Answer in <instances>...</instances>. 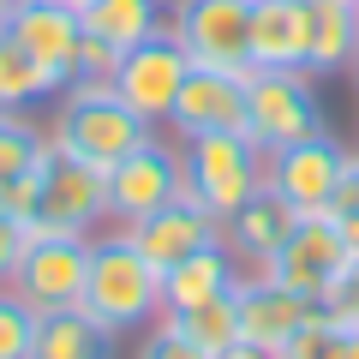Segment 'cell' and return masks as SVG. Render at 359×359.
Masks as SVG:
<instances>
[{
	"instance_id": "cell-1",
	"label": "cell",
	"mask_w": 359,
	"mask_h": 359,
	"mask_svg": "<svg viewBox=\"0 0 359 359\" xmlns=\"http://www.w3.org/2000/svg\"><path fill=\"white\" fill-rule=\"evenodd\" d=\"M90 323H102L108 335H144L162 318V269L126 240V228H102L90 240V269H84V299H78Z\"/></svg>"
},
{
	"instance_id": "cell-2",
	"label": "cell",
	"mask_w": 359,
	"mask_h": 359,
	"mask_svg": "<svg viewBox=\"0 0 359 359\" xmlns=\"http://www.w3.org/2000/svg\"><path fill=\"white\" fill-rule=\"evenodd\" d=\"M150 120L138 114V108L120 102L114 84H72L60 96V108L48 114V144L60 156H78V162L90 168H114L120 156H132L144 138H150Z\"/></svg>"
},
{
	"instance_id": "cell-3",
	"label": "cell",
	"mask_w": 359,
	"mask_h": 359,
	"mask_svg": "<svg viewBox=\"0 0 359 359\" xmlns=\"http://www.w3.org/2000/svg\"><path fill=\"white\" fill-rule=\"evenodd\" d=\"M180 180L198 210L228 222L245 198L264 186V150L245 132H204V138H180Z\"/></svg>"
},
{
	"instance_id": "cell-4",
	"label": "cell",
	"mask_w": 359,
	"mask_h": 359,
	"mask_svg": "<svg viewBox=\"0 0 359 359\" xmlns=\"http://www.w3.org/2000/svg\"><path fill=\"white\" fill-rule=\"evenodd\" d=\"M323 126V102L311 90V72L299 66H252L245 78V138L257 150H287L299 138H318Z\"/></svg>"
},
{
	"instance_id": "cell-5",
	"label": "cell",
	"mask_w": 359,
	"mask_h": 359,
	"mask_svg": "<svg viewBox=\"0 0 359 359\" xmlns=\"http://www.w3.org/2000/svg\"><path fill=\"white\" fill-rule=\"evenodd\" d=\"M30 233H78V240H96L108 222V174L102 168L78 162V156L48 150L36 174V204H30Z\"/></svg>"
},
{
	"instance_id": "cell-6",
	"label": "cell",
	"mask_w": 359,
	"mask_h": 359,
	"mask_svg": "<svg viewBox=\"0 0 359 359\" xmlns=\"http://www.w3.org/2000/svg\"><path fill=\"white\" fill-rule=\"evenodd\" d=\"M162 25L192 66L252 72V0H168Z\"/></svg>"
},
{
	"instance_id": "cell-7",
	"label": "cell",
	"mask_w": 359,
	"mask_h": 359,
	"mask_svg": "<svg viewBox=\"0 0 359 359\" xmlns=\"http://www.w3.org/2000/svg\"><path fill=\"white\" fill-rule=\"evenodd\" d=\"M180 192H186V180H180V138L174 132L162 138V126H156L132 156H120L108 168V222L114 228H132L138 216L174 204Z\"/></svg>"
},
{
	"instance_id": "cell-8",
	"label": "cell",
	"mask_w": 359,
	"mask_h": 359,
	"mask_svg": "<svg viewBox=\"0 0 359 359\" xmlns=\"http://www.w3.org/2000/svg\"><path fill=\"white\" fill-rule=\"evenodd\" d=\"M84 269H90V240L78 233H30L25 257L13 269V294L30 311H72L84 299Z\"/></svg>"
},
{
	"instance_id": "cell-9",
	"label": "cell",
	"mask_w": 359,
	"mask_h": 359,
	"mask_svg": "<svg viewBox=\"0 0 359 359\" xmlns=\"http://www.w3.org/2000/svg\"><path fill=\"white\" fill-rule=\"evenodd\" d=\"M347 264V240H341V222L330 216V210H306V216L294 222V233H287V245L264 264V276H276L282 287H294L299 299H318L330 294V282L341 276Z\"/></svg>"
},
{
	"instance_id": "cell-10",
	"label": "cell",
	"mask_w": 359,
	"mask_h": 359,
	"mask_svg": "<svg viewBox=\"0 0 359 359\" xmlns=\"http://www.w3.org/2000/svg\"><path fill=\"white\" fill-rule=\"evenodd\" d=\"M186 72H192V60H186V48H180V42L168 36V25H162L156 36H144L138 48H126L114 60V90H120V102L138 108L150 126H168V108H174Z\"/></svg>"
},
{
	"instance_id": "cell-11",
	"label": "cell",
	"mask_w": 359,
	"mask_h": 359,
	"mask_svg": "<svg viewBox=\"0 0 359 359\" xmlns=\"http://www.w3.org/2000/svg\"><path fill=\"white\" fill-rule=\"evenodd\" d=\"M245 78L252 72H222V66H192L168 108L174 138H204V132H245Z\"/></svg>"
},
{
	"instance_id": "cell-12",
	"label": "cell",
	"mask_w": 359,
	"mask_h": 359,
	"mask_svg": "<svg viewBox=\"0 0 359 359\" xmlns=\"http://www.w3.org/2000/svg\"><path fill=\"white\" fill-rule=\"evenodd\" d=\"M233 306H240V341L269 347V353H282V347L323 311L318 299H299L294 287H282L276 276H264V269H245V276H240Z\"/></svg>"
},
{
	"instance_id": "cell-13",
	"label": "cell",
	"mask_w": 359,
	"mask_h": 359,
	"mask_svg": "<svg viewBox=\"0 0 359 359\" xmlns=\"http://www.w3.org/2000/svg\"><path fill=\"white\" fill-rule=\"evenodd\" d=\"M6 36L42 60L66 90H72V66H78V42H84V25H78V6H60V0H6ZM60 90V96H66Z\"/></svg>"
},
{
	"instance_id": "cell-14",
	"label": "cell",
	"mask_w": 359,
	"mask_h": 359,
	"mask_svg": "<svg viewBox=\"0 0 359 359\" xmlns=\"http://www.w3.org/2000/svg\"><path fill=\"white\" fill-rule=\"evenodd\" d=\"M341 156H347V150L330 138V132L299 138V144H287V150H269V156H264V186H269V192H282L299 216H306V210H330Z\"/></svg>"
},
{
	"instance_id": "cell-15",
	"label": "cell",
	"mask_w": 359,
	"mask_h": 359,
	"mask_svg": "<svg viewBox=\"0 0 359 359\" xmlns=\"http://www.w3.org/2000/svg\"><path fill=\"white\" fill-rule=\"evenodd\" d=\"M126 240L138 245L156 269H174V264H186L192 252L216 245V240H222V222L210 216V210H198L192 198H174V204H162V210H150V216H138V222L126 228Z\"/></svg>"
},
{
	"instance_id": "cell-16",
	"label": "cell",
	"mask_w": 359,
	"mask_h": 359,
	"mask_svg": "<svg viewBox=\"0 0 359 359\" xmlns=\"http://www.w3.org/2000/svg\"><path fill=\"white\" fill-rule=\"evenodd\" d=\"M299 210L287 204L282 192H269V186H257L252 198H245L240 210H233L228 222H222V245H228L233 257H240V269H264L269 257L287 245V233H294Z\"/></svg>"
},
{
	"instance_id": "cell-17",
	"label": "cell",
	"mask_w": 359,
	"mask_h": 359,
	"mask_svg": "<svg viewBox=\"0 0 359 359\" xmlns=\"http://www.w3.org/2000/svg\"><path fill=\"white\" fill-rule=\"evenodd\" d=\"M311 48V0H252V66H299Z\"/></svg>"
},
{
	"instance_id": "cell-18",
	"label": "cell",
	"mask_w": 359,
	"mask_h": 359,
	"mask_svg": "<svg viewBox=\"0 0 359 359\" xmlns=\"http://www.w3.org/2000/svg\"><path fill=\"white\" fill-rule=\"evenodd\" d=\"M240 257L228 252V245H204V252H192L186 264L162 269V311H186V306H204V299H222L240 287Z\"/></svg>"
},
{
	"instance_id": "cell-19",
	"label": "cell",
	"mask_w": 359,
	"mask_h": 359,
	"mask_svg": "<svg viewBox=\"0 0 359 359\" xmlns=\"http://www.w3.org/2000/svg\"><path fill=\"white\" fill-rule=\"evenodd\" d=\"M162 18H168V0H78L84 36H102L114 54L138 48L144 36H156Z\"/></svg>"
},
{
	"instance_id": "cell-20",
	"label": "cell",
	"mask_w": 359,
	"mask_h": 359,
	"mask_svg": "<svg viewBox=\"0 0 359 359\" xmlns=\"http://www.w3.org/2000/svg\"><path fill=\"white\" fill-rule=\"evenodd\" d=\"M359 60V0H311V48L306 72H347Z\"/></svg>"
},
{
	"instance_id": "cell-21",
	"label": "cell",
	"mask_w": 359,
	"mask_h": 359,
	"mask_svg": "<svg viewBox=\"0 0 359 359\" xmlns=\"http://www.w3.org/2000/svg\"><path fill=\"white\" fill-rule=\"evenodd\" d=\"M30 359H120V335H108L102 323H90L84 311H42Z\"/></svg>"
},
{
	"instance_id": "cell-22",
	"label": "cell",
	"mask_w": 359,
	"mask_h": 359,
	"mask_svg": "<svg viewBox=\"0 0 359 359\" xmlns=\"http://www.w3.org/2000/svg\"><path fill=\"white\" fill-rule=\"evenodd\" d=\"M60 78L42 60H30L13 36H0V108H30V102H60Z\"/></svg>"
},
{
	"instance_id": "cell-23",
	"label": "cell",
	"mask_w": 359,
	"mask_h": 359,
	"mask_svg": "<svg viewBox=\"0 0 359 359\" xmlns=\"http://www.w3.org/2000/svg\"><path fill=\"white\" fill-rule=\"evenodd\" d=\"M48 126L30 120L25 108H0V186H13V180L36 174L48 162Z\"/></svg>"
},
{
	"instance_id": "cell-24",
	"label": "cell",
	"mask_w": 359,
	"mask_h": 359,
	"mask_svg": "<svg viewBox=\"0 0 359 359\" xmlns=\"http://www.w3.org/2000/svg\"><path fill=\"white\" fill-rule=\"evenodd\" d=\"M162 323L174 335H186L192 347H204V353H222V347L240 341V306H233V294L204 299V306H186V311H162Z\"/></svg>"
},
{
	"instance_id": "cell-25",
	"label": "cell",
	"mask_w": 359,
	"mask_h": 359,
	"mask_svg": "<svg viewBox=\"0 0 359 359\" xmlns=\"http://www.w3.org/2000/svg\"><path fill=\"white\" fill-rule=\"evenodd\" d=\"M30 341H36V311L0 287V359H30Z\"/></svg>"
},
{
	"instance_id": "cell-26",
	"label": "cell",
	"mask_w": 359,
	"mask_h": 359,
	"mask_svg": "<svg viewBox=\"0 0 359 359\" xmlns=\"http://www.w3.org/2000/svg\"><path fill=\"white\" fill-rule=\"evenodd\" d=\"M341 347H347V330L330 318V311H318V318H311L276 359H341Z\"/></svg>"
},
{
	"instance_id": "cell-27",
	"label": "cell",
	"mask_w": 359,
	"mask_h": 359,
	"mask_svg": "<svg viewBox=\"0 0 359 359\" xmlns=\"http://www.w3.org/2000/svg\"><path fill=\"white\" fill-rule=\"evenodd\" d=\"M132 359H216V353H204V347H192L186 335H174L162 318L150 323L144 335H132Z\"/></svg>"
},
{
	"instance_id": "cell-28",
	"label": "cell",
	"mask_w": 359,
	"mask_h": 359,
	"mask_svg": "<svg viewBox=\"0 0 359 359\" xmlns=\"http://www.w3.org/2000/svg\"><path fill=\"white\" fill-rule=\"evenodd\" d=\"M323 311H330L341 330H359V257L341 264V276H335L330 294H323Z\"/></svg>"
},
{
	"instance_id": "cell-29",
	"label": "cell",
	"mask_w": 359,
	"mask_h": 359,
	"mask_svg": "<svg viewBox=\"0 0 359 359\" xmlns=\"http://www.w3.org/2000/svg\"><path fill=\"white\" fill-rule=\"evenodd\" d=\"M25 240H30V228L0 210V287H13V269H18V257H25Z\"/></svg>"
},
{
	"instance_id": "cell-30",
	"label": "cell",
	"mask_w": 359,
	"mask_h": 359,
	"mask_svg": "<svg viewBox=\"0 0 359 359\" xmlns=\"http://www.w3.org/2000/svg\"><path fill=\"white\" fill-rule=\"evenodd\" d=\"M347 210H359V156H341V174L330 192V216H347Z\"/></svg>"
},
{
	"instance_id": "cell-31",
	"label": "cell",
	"mask_w": 359,
	"mask_h": 359,
	"mask_svg": "<svg viewBox=\"0 0 359 359\" xmlns=\"http://www.w3.org/2000/svg\"><path fill=\"white\" fill-rule=\"evenodd\" d=\"M341 222V240H347V257H359V210H347V216H335Z\"/></svg>"
},
{
	"instance_id": "cell-32",
	"label": "cell",
	"mask_w": 359,
	"mask_h": 359,
	"mask_svg": "<svg viewBox=\"0 0 359 359\" xmlns=\"http://www.w3.org/2000/svg\"><path fill=\"white\" fill-rule=\"evenodd\" d=\"M216 359H276L269 347H252V341H233V347H222Z\"/></svg>"
},
{
	"instance_id": "cell-33",
	"label": "cell",
	"mask_w": 359,
	"mask_h": 359,
	"mask_svg": "<svg viewBox=\"0 0 359 359\" xmlns=\"http://www.w3.org/2000/svg\"><path fill=\"white\" fill-rule=\"evenodd\" d=\"M341 359H359V330H347V347H341Z\"/></svg>"
},
{
	"instance_id": "cell-34",
	"label": "cell",
	"mask_w": 359,
	"mask_h": 359,
	"mask_svg": "<svg viewBox=\"0 0 359 359\" xmlns=\"http://www.w3.org/2000/svg\"><path fill=\"white\" fill-rule=\"evenodd\" d=\"M0 210H6V186H0ZM6 216H13V210H6Z\"/></svg>"
},
{
	"instance_id": "cell-35",
	"label": "cell",
	"mask_w": 359,
	"mask_h": 359,
	"mask_svg": "<svg viewBox=\"0 0 359 359\" xmlns=\"http://www.w3.org/2000/svg\"><path fill=\"white\" fill-rule=\"evenodd\" d=\"M347 72H353V84H359V60H353V66H347Z\"/></svg>"
},
{
	"instance_id": "cell-36",
	"label": "cell",
	"mask_w": 359,
	"mask_h": 359,
	"mask_svg": "<svg viewBox=\"0 0 359 359\" xmlns=\"http://www.w3.org/2000/svg\"><path fill=\"white\" fill-rule=\"evenodd\" d=\"M0 36H6V13H0Z\"/></svg>"
},
{
	"instance_id": "cell-37",
	"label": "cell",
	"mask_w": 359,
	"mask_h": 359,
	"mask_svg": "<svg viewBox=\"0 0 359 359\" xmlns=\"http://www.w3.org/2000/svg\"><path fill=\"white\" fill-rule=\"evenodd\" d=\"M60 6H78V0H60Z\"/></svg>"
},
{
	"instance_id": "cell-38",
	"label": "cell",
	"mask_w": 359,
	"mask_h": 359,
	"mask_svg": "<svg viewBox=\"0 0 359 359\" xmlns=\"http://www.w3.org/2000/svg\"><path fill=\"white\" fill-rule=\"evenodd\" d=\"M0 13H6V0H0Z\"/></svg>"
}]
</instances>
